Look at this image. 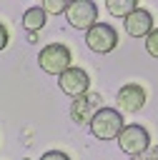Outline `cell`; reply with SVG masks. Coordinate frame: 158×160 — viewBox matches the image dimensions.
Listing matches in <instances>:
<instances>
[{"label": "cell", "instance_id": "cell-11", "mask_svg": "<svg viewBox=\"0 0 158 160\" xmlns=\"http://www.w3.org/2000/svg\"><path fill=\"white\" fill-rule=\"evenodd\" d=\"M105 8H108V12L115 15V18H128V15L138 8V2H135V0H108Z\"/></svg>", "mask_w": 158, "mask_h": 160}, {"label": "cell", "instance_id": "cell-15", "mask_svg": "<svg viewBox=\"0 0 158 160\" xmlns=\"http://www.w3.org/2000/svg\"><path fill=\"white\" fill-rule=\"evenodd\" d=\"M5 45H8V30H5V25L0 22V50H5Z\"/></svg>", "mask_w": 158, "mask_h": 160}, {"label": "cell", "instance_id": "cell-8", "mask_svg": "<svg viewBox=\"0 0 158 160\" xmlns=\"http://www.w3.org/2000/svg\"><path fill=\"white\" fill-rule=\"evenodd\" d=\"M98 110H100V95H98V92H85V95H80V98L73 100V105H70V118H73L78 125H88L90 118H93Z\"/></svg>", "mask_w": 158, "mask_h": 160}, {"label": "cell", "instance_id": "cell-5", "mask_svg": "<svg viewBox=\"0 0 158 160\" xmlns=\"http://www.w3.org/2000/svg\"><path fill=\"white\" fill-rule=\"evenodd\" d=\"M115 140H118V148L125 155H133V158L140 155V152H145L148 145H150V135L140 125H123V130H120V135Z\"/></svg>", "mask_w": 158, "mask_h": 160}, {"label": "cell", "instance_id": "cell-14", "mask_svg": "<svg viewBox=\"0 0 158 160\" xmlns=\"http://www.w3.org/2000/svg\"><path fill=\"white\" fill-rule=\"evenodd\" d=\"M40 160H70V158L65 152H60V150H48V152L40 155Z\"/></svg>", "mask_w": 158, "mask_h": 160}, {"label": "cell", "instance_id": "cell-3", "mask_svg": "<svg viewBox=\"0 0 158 160\" xmlns=\"http://www.w3.org/2000/svg\"><path fill=\"white\" fill-rule=\"evenodd\" d=\"M65 20L75 30H90L98 22V5L93 0H73V2H68Z\"/></svg>", "mask_w": 158, "mask_h": 160}, {"label": "cell", "instance_id": "cell-9", "mask_svg": "<svg viewBox=\"0 0 158 160\" xmlns=\"http://www.w3.org/2000/svg\"><path fill=\"white\" fill-rule=\"evenodd\" d=\"M123 25L130 38H145L153 30V15L145 8H135L128 18H123Z\"/></svg>", "mask_w": 158, "mask_h": 160}, {"label": "cell", "instance_id": "cell-4", "mask_svg": "<svg viewBox=\"0 0 158 160\" xmlns=\"http://www.w3.org/2000/svg\"><path fill=\"white\" fill-rule=\"evenodd\" d=\"M85 45H88L93 52L105 55V52L115 50V45H118V32H115V28L108 25V22H95L90 30H85Z\"/></svg>", "mask_w": 158, "mask_h": 160}, {"label": "cell", "instance_id": "cell-2", "mask_svg": "<svg viewBox=\"0 0 158 160\" xmlns=\"http://www.w3.org/2000/svg\"><path fill=\"white\" fill-rule=\"evenodd\" d=\"M88 128L98 140H115L120 135V130H123V115L115 108H100L90 118Z\"/></svg>", "mask_w": 158, "mask_h": 160}, {"label": "cell", "instance_id": "cell-12", "mask_svg": "<svg viewBox=\"0 0 158 160\" xmlns=\"http://www.w3.org/2000/svg\"><path fill=\"white\" fill-rule=\"evenodd\" d=\"M145 52L150 58H158V28H153L148 35H145Z\"/></svg>", "mask_w": 158, "mask_h": 160}, {"label": "cell", "instance_id": "cell-1", "mask_svg": "<svg viewBox=\"0 0 158 160\" xmlns=\"http://www.w3.org/2000/svg\"><path fill=\"white\" fill-rule=\"evenodd\" d=\"M38 65H40V70L48 72V75H63V72L73 65V55H70L68 45H63V42H50V45H45V48L40 50Z\"/></svg>", "mask_w": 158, "mask_h": 160}, {"label": "cell", "instance_id": "cell-7", "mask_svg": "<svg viewBox=\"0 0 158 160\" xmlns=\"http://www.w3.org/2000/svg\"><path fill=\"white\" fill-rule=\"evenodd\" d=\"M118 112H138L143 105H145V90L138 85V82H125L120 90H118Z\"/></svg>", "mask_w": 158, "mask_h": 160}, {"label": "cell", "instance_id": "cell-6", "mask_svg": "<svg viewBox=\"0 0 158 160\" xmlns=\"http://www.w3.org/2000/svg\"><path fill=\"white\" fill-rule=\"evenodd\" d=\"M58 85H60V90L68 95V98H80V95H85L88 92V88H90V78H88V72L83 70V68H75V65H70L63 75H58Z\"/></svg>", "mask_w": 158, "mask_h": 160}, {"label": "cell", "instance_id": "cell-10", "mask_svg": "<svg viewBox=\"0 0 158 160\" xmlns=\"http://www.w3.org/2000/svg\"><path fill=\"white\" fill-rule=\"evenodd\" d=\"M45 10L43 8H28L25 12H23V28L28 30V32H38L43 25H45Z\"/></svg>", "mask_w": 158, "mask_h": 160}, {"label": "cell", "instance_id": "cell-13", "mask_svg": "<svg viewBox=\"0 0 158 160\" xmlns=\"http://www.w3.org/2000/svg\"><path fill=\"white\" fill-rule=\"evenodd\" d=\"M43 10H45V15H48V12L60 15V12L68 10V2H65V0H45V2H43Z\"/></svg>", "mask_w": 158, "mask_h": 160}]
</instances>
